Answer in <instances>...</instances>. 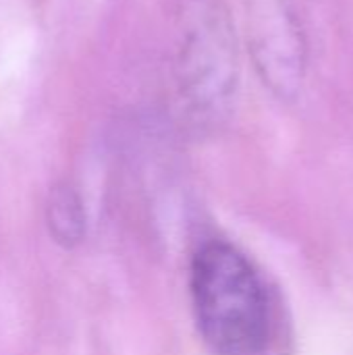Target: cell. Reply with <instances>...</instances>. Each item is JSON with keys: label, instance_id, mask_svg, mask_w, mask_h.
Instances as JSON below:
<instances>
[{"label": "cell", "instance_id": "6da1fadb", "mask_svg": "<svg viewBox=\"0 0 353 355\" xmlns=\"http://www.w3.org/2000/svg\"><path fill=\"white\" fill-rule=\"evenodd\" d=\"M191 297L200 333L216 355H258L270 339L264 285L233 245L206 243L191 264Z\"/></svg>", "mask_w": 353, "mask_h": 355}, {"label": "cell", "instance_id": "7a4b0ae2", "mask_svg": "<svg viewBox=\"0 0 353 355\" xmlns=\"http://www.w3.org/2000/svg\"><path fill=\"white\" fill-rule=\"evenodd\" d=\"M175 77L196 121L221 123L239 89V46L223 0H177Z\"/></svg>", "mask_w": 353, "mask_h": 355}, {"label": "cell", "instance_id": "3957f363", "mask_svg": "<svg viewBox=\"0 0 353 355\" xmlns=\"http://www.w3.org/2000/svg\"><path fill=\"white\" fill-rule=\"evenodd\" d=\"M250 50L264 83L289 98L302 85L306 46L285 0H252Z\"/></svg>", "mask_w": 353, "mask_h": 355}, {"label": "cell", "instance_id": "277c9868", "mask_svg": "<svg viewBox=\"0 0 353 355\" xmlns=\"http://www.w3.org/2000/svg\"><path fill=\"white\" fill-rule=\"evenodd\" d=\"M50 229L54 237L67 245L79 241L81 231H83V218H81V206L77 196L62 187L56 189L52 200H50Z\"/></svg>", "mask_w": 353, "mask_h": 355}]
</instances>
